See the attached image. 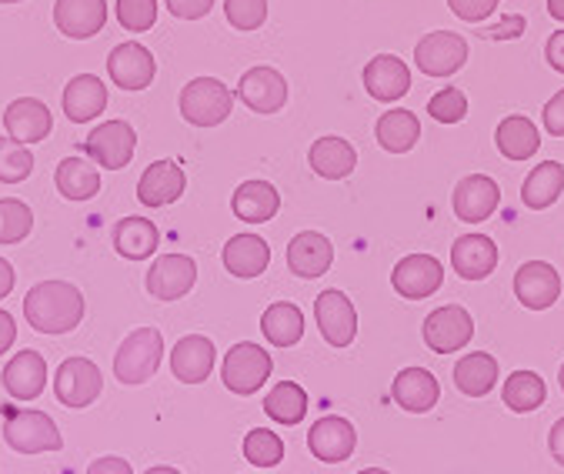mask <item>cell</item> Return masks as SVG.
I'll use <instances>...</instances> for the list:
<instances>
[{"instance_id":"cell-1","label":"cell","mask_w":564,"mask_h":474,"mask_svg":"<svg viewBox=\"0 0 564 474\" xmlns=\"http://www.w3.org/2000/svg\"><path fill=\"white\" fill-rule=\"evenodd\" d=\"M24 317L41 334H67L84 321V294L70 281H41L24 298Z\"/></svg>"},{"instance_id":"cell-2","label":"cell","mask_w":564,"mask_h":474,"mask_svg":"<svg viewBox=\"0 0 564 474\" xmlns=\"http://www.w3.org/2000/svg\"><path fill=\"white\" fill-rule=\"evenodd\" d=\"M181 117L194 128H217L231 117L235 110V94L228 84H220L217 77H194L191 84H184L181 97H177Z\"/></svg>"},{"instance_id":"cell-3","label":"cell","mask_w":564,"mask_h":474,"mask_svg":"<svg viewBox=\"0 0 564 474\" xmlns=\"http://www.w3.org/2000/svg\"><path fill=\"white\" fill-rule=\"evenodd\" d=\"M164 358V337L158 327H138L115 354V378L121 385H144L158 375Z\"/></svg>"},{"instance_id":"cell-4","label":"cell","mask_w":564,"mask_h":474,"mask_svg":"<svg viewBox=\"0 0 564 474\" xmlns=\"http://www.w3.org/2000/svg\"><path fill=\"white\" fill-rule=\"evenodd\" d=\"M274 371V362L271 354L254 344V341H241L235 344L228 354H224V365H220V378H224V388L238 398H248V395H258L268 378Z\"/></svg>"},{"instance_id":"cell-5","label":"cell","mask_w":564,"mask_h":474,"mask_svg":"<svg viewBox=\"0 0 564 474\" xmlns=\"http://www.w3.org/2000/svg\"><path fill=\"white\" fill-rule=\"evenodd\" d=\"M4 438L18 454H44V451L64 448V438H61L54 418L44 411H34V408L11 411V418L4 424Z\"/></svg>"},{"instance_id":"cell-6","label":"cell","mask_w":564,"mask_h":474,"mask_svg":"<svg viewBox=\"0 0 564 474\" xmlns=\"http://www.w3.org/2000/svg\"><path fill=\"white\" fill-rule=\"evenodd\" d=\"M424 344L434 351V354H455V351H465L475 337V321L468 314V308L462 304H444L437 311H431L424 317Z\"/></svg>"},{"instance_id":"cell-7","label":"cell","mask_w":564,"mask_h":474,"mask_svg":"<svg viewBox=\"0 0 564 474\" xmlns=\"http://www.w3.org/2000/svg\"><path fill=\"white\" fill-rule=\"evenodd\" d=\"M468 61V41L451 31H431L414 47V64L424 77H451Z\"/></svg>"},{"instance_id":"cell-8","label":"cell","mask_w":564,"mask_h":474,"mask_svg":"<svg viewBox=\"0 0 564 474\" xmlns=\"http://www.w3.org/2000/svg\"><path fill=\"white\" fill-rule=\"evenodd\" d=\"M134 148H138V134L128 121H104L84 141V151L90 154V161L107 171L128 168L134 158Z\"/></svg>"},{"instance_id":"cell-9","label":"cell","mask_w":564,"mask_h":474,"mask_svg":"<svg viewBox=\"0 0 564 474\" xmlns=\"http://www.w3.org/2000/svg\"><path fill=\"white\" fill-rule=\"evenodd\" d=\"M104 378L90 358H67L54 375V395L64 408H87L100 398Z\"/></svg>"},{"instance_id":"cell-10","label":"cell","mask_w":564,"mask_h":474,"mask_svg":"<svg viewBox=\"0 0 564 474\" xmlns=\"http://www.w3.org/2000/svg\"><path fill=\"white\" fill-rule=\"evenodd\" d=\"M314 321H317V331L324 334V341L330 347H348L358 334V311L351 304V298L345 291H324L317 294L314 301Z\"/></svg>"},{"instance_id":"cell-11","label":"cell","mask_w":564,"mask_h":474,"mask_svg":"<svg viewBox=\"0 0 564 474\" xmlns=\"http://www.w3.org/2000/svg\"><path fill=\"white\" fill-rule=\"evenodd\" d=\"M307 448L317 461L324 464H341L355 454L358 448V431L348 418H337V414H324L311 424L307 431Z\"/></svg>"},{"instance_id":"cell-12","label":"cell","mask_w":564,"mask_h":474,"mask_svg":"<svg viewBox=\"0 0 564 474\" xmlns=\"http://www.w3.org/2000/svg\"><path fill=\"white\" fill-rule=\"evenodd\" d=\"M501 204V187L495 177L488 174H471V177H462L455 194H451V207H455L458 220L465 224H481L488 220Z\"/></svg>"},{"instance_id":"cell-13","label":"cell","mask_w":564,"mask_h":474,"mask_svg":"<svg viewBox=\"0 0 564 474\" xmlns=\"http://www.w3.org/2000/svg\"><path fill=\"white\" fill-rule=\"evenodd\" d=\"M391 284L401 298L408 301H424L431 298L441 284H444V268L437 258L431 255H408L394 265L391 271Z\"/></svg>"},{"instance_id":"cell-14","label":"cell","mask_w":564,"mask_h":474,"mask_svg":"<svg viewBox=\"0 0 564 474\" xmlns=\"http://www.w3.org/2000/svg\"><path fill=\"white\" fill-rule=\"evenodd\" d=\"M197 281V265L187 255H161L148 271V291L158 301H177L191 294Z\"/></svg>"},{"instance_id":"cell-15","label":"cell","mask_w":564,"mask_h":474,"mask_svg":"<svg viewBox=\"0 0 564 474\" xmlns=\"http://www.w3.org/2000/svg\"><path fill=\"white\" fill-rule=\"evenodd\" d=\"M107 74L115 80L121 90H144L154 74H158V64H154V54L144 47V44H121L110 51L107 57Z\"/></svg>"},{"instance_id":"cell-16","label":"cell","mask_w":564,"mask_h":474,"mask_svg":"<svg viewBox=\"0 0 564 474\" xmlns=\"http://www.w3.org/2000/svg\"><path fill=\"white\" fill-rule=\"evenodd\" d=\"M514 298L528 311H547L561 298V274L547 261H528L514 274Z\"/></svg>"},{"instance_id":"cell-17","label":"cell","mask_w":564,"mask_h":474,"mask_svg":"<svg viewBox=\"0 0 564 474\" xmlns=\"http://www.w3.org/2000/svg\"><path fill=\"white\" fill-rule=\"evenodd\" d=\"M214 362H217V351H214L210 337H204V334H187L171 351V371L181 385L207 381L214 371Z\"/></svg>"},{"instance_id":"cell-18","label":"cell","mask_w":564,"mask_h":474,"mask_svg":"<svg viewBox=\"0 0 564 474\" xmlns=\"http://www.w3.org/2000/svg\"><path fill=\"white\" fill-rule=\"evenodd\" d=\"M54 24L70 41H87L107 24V0H57Z\"/></svg>"},{"instance_id":"cell-19","label":"cell","mask_w":564,"mask_h":474,"mask_svg":"<svg viewBox=\"0 0 564 474\" xmlns=\"http://www.w3.org/2000/svg\"><path fill=\"white\" fill-rule=\"evenodd\" d=\"M451 268L465 281H485L498 268V245L488 234H465L451 245Z\"/></svg>"},{"instance_id":"cell-20","label":"cell","mask_w":564,"mask_h":474,"mask_svg":"<svg viewBox=\"0 0 564 474\" xmlns=\"http://www.w3.org/2000/svg\"><path fill=\"white\" fill-rule=\"evenodd\" d=\"M334 265V248L324 234L317 230H301L291 237V245H288V268L304 278V281H314L321 274H327Z\"/></svg>"},{"instance_id":"cell-21","label":"cell","mask_w":564,"mask_h":474,"mask_svg":"<svg viewBox=\"0 0 564 474\" xmlns=\"http://www.w3.org/2000/svg\"><path fill=\"white\" fill-rule=\"evenodd\" d=\"M4 391L14 398V401H34L44 395V385H47V362L44 354L37 351H18V358L8 362L4 375Z\"/></svg>"},{"instance_id":"cell-22","label":"cell","mask_w":564,"mask_h":474,"mask_svg":"<svg viewBox=\"0 0 564 474\" xmlns=\"http://www.w3.org/2000/svg\"><path fill=\"white\" fill-rule=\"evenodd\" d=\"M4 128L8 138L21 141V144H37L51 134L54 128V117L47 110L44 100L37 97H18L8 110H4Z\"/></svg>"},{"instance_id":"cell-23","label":"cell","mask_w":564,"mask_h":474,"mask_svg":"<svg viewBox=\"0 0 564 474\" xmlns=\"http://www.w3.org/2000/svg\"><path fill=\"white\" fill-rule=\"evenodd\" d=\"M238 97L254 110V114H274L284 107L288 100V80L281 71L274 67H251L241 84H238Z\"/></svg>"},{"instance_id":"cell-24","label":"cell","mask_w":564,"mask_h":474,"mask_svg":"<svg viewBox=\"0 0 564 474\" xmlns=\"http://www.w3.org/2000/svg\"><path fill=\"white\" fill-rule=\"evenodd\" d=\"M365 90L375 100H381V104L401 100L411 90V71H408V64L401 57H394V54H378L365 67Z\"/></svg>"},{"instance_id":"cell-25","label":"cell","mask_w":564,"mask_h":474,"mask_svg":"<svg viewBox=\"0 0 564 474\" xmlns=\"http://www.w3.org/2000/svg\"><path fill=\"white\" fill-rule=\"evenodd\" d=\"M391 398L408 411V414H427L441 401V385L427 368H404L391 381Z\"/></svg>"},{"instance_id":"cell-26","label":"cell","mask_w":564,"mask_h":474,"mask_svg":"<svg viewBox=\"0 0 564 474\" xmlns=\"http://www.w3.org/2000/svg\"><path fill=\"white\" fill-rule=\"evenodd\" d=\"M64 114L74 125H87L107 107V84L97 74H77L64 87Z\"/></svg>"},{"instance_id":"cell-27","label":"cell","mask_w":564,"mask_h":474,"mask_svg":"<svg viewBox=\"0 0 564 474\" xmlns=\"http://www.w3.org/2000/svg\"><path fill=\"white\" fill-rule=\"evenodd\" d=\"M224 268L235 278H261L271 265V248L264 237L258 234H235L228 245H224Z\"/></svg>"},{"instance_id":"cell-28","label":"cell","mask_w":564,"mask_h":474,"mask_svg":"<svg viewBox=\"0 0 564 474\" xmlns=\"http://www.w3.org/2000/svg\"><path fill=\"white\" fill-rule=\"evenodd\" d=\"M184 187H187V177H184L181 164H174V161H154L141 174V181H138V197L148 207H167V204H174L184 194Z\"/></svg>"},{"instance_id":"cell-29","label":"cell","mask_w":564,"mask_h":474,"mask_svg":"<svg viewBox=\"0 0 564 474\" xmlns=\"http://www.w3.org/2000/svg\"><path fill=\"white\" fill-rule=\"evenodd\" d=\"M311 171L324 181H341L358 168V151L345 138H317L311 144Z\"/></svg>"},{"instance_id":"cell-30","label":"cell","mask_w":564,"mask_h":474,"mask_svg":"<svg viewBox=\"0 0 564 474\" xmlns=\"http://www.w3.org/2000/svg\"><path fill=\"white\" fill-rule=\"evenodd\" d=\"M161 245V234L148 217H124L115 224V251L128 261H148Z\"/></svg>"},{"instance_id":"cell-31","label":"cell","mask_w":564,"mask_h":474,"mask_svg":"<svg viewBox=\"0 0 564 474\" xmlns=\"http://www.w3.org/2000/svg\"><path fill=\"white\" fill-rule=\"evenodd\" d=\"M231 207L241 220L248 224H264L271 220L278 211H281V194L274 191V184L268 181H245L235 197H231Z\"/></svg>"},{"instance_id":"cell-32","label":"cell","mask_w":564,"mask_h":474,"mask_svg":"<svg viewBox=\"0 0 564 474\" xmlns=\"http://www.w3.org/2000/svg\"><path fill=\"white\" fill-rule=\"evenodd\" d=\"M455 385L468 398H485L498 385V358L485 351H471L455 365Z\"/></svg>"},{"instance_id":"cell-33","label":"cell","mask_w":564,"mask_h":474,"mask_svg":"<svg viewBox=\"0 0 564 474\" xmlns=\"http://www.w3.org/2000/svg\"><path fill=\"white\" fill-rule=\"evenodd\" d=\"M495 144H498V151H501L508 161H528V158H534V154H538V148H541V134H538V128L528 121V117L511 114V117H505V121L498 125V131H495Z\"/></svg>"},{"instance_id":"cell-34","label":"cell","mask_w":564,"mask_h":474,"mask_svg":"<svg viewBox=\"0 0 564 474\" xmlns=\"http://www.w3.org/2000/svg\"><path fill=\"white\" fill-rule=\"evenodd\" d=\"M564 191V164L557 161H544L538 164L528 177H524V187H521V201L524 207L531 211H544L551 207Z\"/></svg>"},{"instance_id":"cell-35","label":"cell","mask_w":564,"mask_h":474,"mask_svg":"<svg viewBox=\"0 0 564 474\" xmlns=\"http://www.w3.org/2000/svg\"><path fill=\"white\" fill-rule=\"evenodd\" d=\"M261 331L274 347H294L304 337V314L297 304L291 301H278L264 311L261 317Z\"/></svg>"},{"instance_id":"cell-36","label":"cell","mask_w":564,"mask_h":474,"mask_svg":"<svg viewBox=\"0 0 564 474\" xmlns=\"http://www.w3.org/2000/svg\"><path fill=\"white\" fill-rule=\"evenodd\" d=\"M57 191L67 197V201H90L97 191H100V174L90 161L84 158H64L57 164Z\"/></svg>"},{"instance_id":"cell-37","label":"cell","mask_w":564,"mask_h":474,"mask_svg":"<svg viewBox=\"0 0 564 474\" xmlns=\"http://www.w3.org/2000/svg\"><path fill=\"white\" fill-rule=\"evenodd\" d=\"M421 138V125L411 110H388L378 121V144L391 154H408Z\"/></svg>"},{"instance_id":"cell-38","label":"cell","mask_w":564,"mask_h":474,"mask_svg":"<svg viewBox=\"0 0 564 474\" xmlns=\"http://www.w3.org/2000/svg\"><path fill=\"white\" fill-rule=\"evenodd\" d=\"M264 411L271 421L291 428V424H301L304 414H307V391L297 385V381H281L271 388V395L264 398Z\"/></svg>"},{"instance_id":"cell-39","label":"cell","mask_w":564,"mask_h":474,"mask_svg":"<svg viewBox=\"0 0 564 474\" xmlns=\"http://www.w3.org/2000/svg\"><path fill=\"white\" fill-rule=\"evenodd\" d=\"M501 398H505V405H508L514 414H531V411H538V408L544 405L547 388H544L541 375H534V371H514V375L505 381Z\"/></svg>"},{"instance_id":"cell-40","label":"cell","mask_w":564,"mask_h":474,"mask_svg":"<svg viewBox=\"0 0 564 474\" xmlns=\"http://www.w3.org/2000/svg\"><path fill=\"white\" fill-rule=\"evenodd\" d=\"M34 230V211L18 197H0V245H21Z\"/></svg>"},{"instance_id":"cell-41","label":"cell","mask_w":564,"mask_h":474,"mask_svg":"<svg viewBox=\"0 0 564 474\" xmlns=\"http://www.w3.org/2000/svg\"><path fill=\"white\" fill-rule=\"evenodd\" d=\"M34 171V154L14 138H0V184H21Z\"/></svg>"},{"instance_id":"cell-42","label":"cell","mask_w":564,"mask_h":474,"mask_svg":"<svg viewBox=\"0 0 564 474\" xmlns=\"http://www.w3.org/2000/svg\"><path fill=\"white\" fill-rule=\"evenodd\" d=\"M245 457L258 467H278L281 457H284V441L278 431H268V428H254L248 431L245 438Z\"/></svg>"},{"instance_id":"cell-43","label":"cell","mask_w":564,"mask_h":474,"mask_svg":"<svg viewBox=\"0 0 564 474\" xmlns=\"http://www.w3.org/2000/svg\"><path fill=\"white\" fill-rule=\"evenodd\" d=\"M427 114L434 117L437 125H458V121H465V117H468V97H465V90H458V87L437 90L427 100Z\"/></svg>"},{"instance_id":"cell-44","label":"cell","mask_w":564,"mask_h":474,"mask_svg":"<svg viewBox=\"0 0 564 474\" xmlns=\"http://www.w3.org/2000/svg\"><path fill=\"white\" fill-rule=\"evenodd\" d=\"M118 21L124 31L144 34L158 21V0H118Z\"/></svg>"},{"instance_id":"cell-45","label":"cell","mask_w":564,"mask_h":474,"mask_svg":"<svg viewBox=\"0 0 564 474\" xmlns=\"http://www.w3.org/2000/svg\"><path fill=\"white\" fill-rule=\"evenodd\" d=\"M224 14L238 31H258L268 21V0H224Z\"/></svg>"},{"instance_id":"cell-46","label":"cell","mask_w":564,"mask_h":474,"mask_svg":"<svg viewBox=\"0 0 564 474\" xmlns=\"http://www.w3.org/2000/svg\"><path fill=\"white\" fill-rule=\"evenodd\" d=\"M447 8H451V14L468 24H481L498 11V0H447Z\"/></svg>"},{"instance_id":"cell-47","label":"cell","mask_w":564,"mask_h":474,"mask_svg":"<svg viewBox=\"0 0 564 474\" xmlns=\"http://www.w3.org/2000/svg\"><path fill=\"white\" fill-rule=\"evenodd\" d=\"M164 4H167V11H171L174 18H181V21H200V18L210 14L214 0H164Z\"/></svg>"},{"instance_id":"cell-48","label":"cell","mask_w":564,"mask_h":474,"mask_svg":"<svg viewBox=\"0 0 564 474\" xmlns=\"http://www.w3.org/2000/svg\"><path fill=\"white\" fill-rule=\"evenodd\" d=\"M544 128H547V134L551 138H564V87L544 104Z\"/></svg>"},{"instance_id":"cell-49","label":"cell","mask_w":564,"mask_h":474,"mask_svg":"<svg viewBox=\"0 0 564 474\" xmlns=\"http://www.w3.org/2000/svg\"><path fill=\"white\" fill-rule=\"evenodd\" d=\"M87 474H134V467H131V461H124L118 454H107V457H97L87 467Z\"/></svg>"},{"instance_id":"cell-50","label":"cell","mask_w":564,"mask_h":474,"mask_svg":"<svg viewBox=\"0 0 564 474\" xmlns=\"http://www.w3.org/2000/svg\"><path fill=\"white\" fill-rule=\"evenodd\" d=\"M544 57H547V64H551L557 74H564V31H554V34L547 37Z\"/></svg>"},{"instance_id":"cell-51","label":"cell","mask_w":564,"mask_h":474,"mask_svg":"<svg viewBox=\"0 0 564 474\" xmlns=\"http://www.w3.org/2000/svg\"><path fill=\"white\" fill-rule=\"evenodd\" d=\"M18 341V324L8 311H0V354H8Z\"/></svg>"},{"instance_id":"cell-52","label":"cell","mask_w":564,"mask_h":474,"mask_svg":"<svg viewBox=\"0 0 564 474\" xmlns=\"http://www.w3.org/2000/svg\"><path fill=\"white\" fill-rule=\"evenodd\" d=\"M547 451H551V457L564 467V418L554 421V428H551V434H547Z\"/></svg>"},{"instance_id":"cell-53","label":"cell","mask_w":564,"mask_h":474,"mask_svg":"<svg viewBox=\"0 0 564 474\" xmlns=\"http://www.w3.org/2000/svg\"><path fill=\"white\" fill-rule=\"evenodd\" d=\"M14 284H18V271H14V265H11L8 258H0V301H4V298L14 291Z\"/></svg>"},{"instance_id":"cell-54","label":"cell","mask_w":564,"mask_h":474,"mask_svg":"<svg viewBox=\"0 0 564 474\" xmlns=\"http://www.w3.org/2000/svg\"><path fill=\"white\" fill-rule=\"evenodd\" d=\"M524 31V21L521 18H508L501 28H491V31H485L488 37H514V34H521Z\"/></svg>"},{"instance_id":"cell-55","label":"cell","mask_w":564,"mask_h":474,"mask_svg":"<svg viewBox=\"0 0 564 474\" xmlns=\"http://www.w3.org/2000/svg\"><path fill=\"white\" fill-rule=\"evenodd\" d=\"M547 14H551V21L564 24V0H547Z\"/></svg>"},{"instance_id":"cell-56","label":"cell","mask_w":564,"mask_h":474,"mask_svg":"<svg viewBox=\"0 0 564 474\" xmlns=\"http://www.w3.org/2000/svg\"><path fill=\"white\" fill-rule=\"evenodd\" d=\"M148 474H181V471L171 467V464H158V467H148Z\"/></svg>"},{"instance_id":"cell-57","label":"cell","mask_w":564,"mask_h":474,"mask_svg":"<svg viewBox=\"0 0 564 474\" xmlns=\"http://www.w3.org/2000/svg\"><path fill=\"white\" fill-rule=\"evenodd\" d=\"M358 474H391V471H384V467H365V471H358Z\"/></svg>"},{"instance_id":"cell-58","label":"cell","mask_w":564,"mask_h":474,"mask_svg":"<svg viewBox=\"0 0 564 474\" xmlns=\"http://www.w3.org/2000/svg\"><path fill=\"white\" fill-rule=\"evenodd\" d=\"M557 381H561V391H564V365H561V371H557Z\"/></svg>"},{"instance_id":"cell-59","label":"cell","mask_w":564,"mask_h":474,"mask_svg":"<svg viewBox=\"0 0 564 474\" xmlns=\"http://www.w3.org/2000/svg\"><path fill=\"white\" fill-rule=\"evenodd\" d=\"M0 4H21V0H0Z\"/></svg>"}]
</instances>
